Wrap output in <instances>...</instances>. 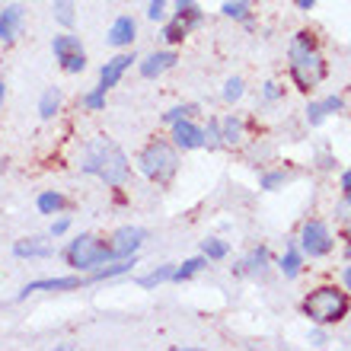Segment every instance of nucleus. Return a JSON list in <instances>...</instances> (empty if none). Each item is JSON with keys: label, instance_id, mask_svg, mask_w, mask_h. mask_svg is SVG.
Returning a JSON list of instances; mask_svg holds the SVG:
<instances>
[{"label": "nucleus", "instance_id": "obj_9", "mask_svg": "<svg viewBox=\"0 0 351 351\" xmlns=\"http://www.w3.org/2000/svg\"><path fill=\"white\" fill-rule=\"evenodd\" d=\"M144 240H147V230H144V227H119V230L112 233L109 243H112L115 259H131V256H138Z\"/></svg>", "mask_w": 351, "mask_h": 351}, {"label": "nucleus", "instance_id": "obj_29", "mask_svg": "<svg viewBox=\"0 0 351 351\" xmlns=\"http://www.w3.org/2000/svg\"><path fill=\"white\" fill-rule=\"evenodd\" d=\"M243 93H246V84H243V77H230L227 84H223V90H221V96H223V102H240L243 99Z\"/></svg>", "mask_w": 351, "mask_h": 351}, {"label": "nucleus", "instance_id": "obj_40", "mask_svg": "<svg viewBox=\"0 0 351 351\" xmlns=\"http://www.w3.org/2000/svg\"><path fill=\"white\" fill-rule=\"evenodd\" d=\"M297 3V10H304V13H310V10L316 7V0H294Z\"/></svg>", "mask_w": 351, "mask_h": 351}, {"label": "nucleus", "instance_id": "obj_23", "mask_svg": "<svg viewBox=\"0 0 351 351\" xmlns=\"http://www.w3.org/2000/svg\"><path fill=\"white\" fill-rule=\"evenodd\" d=\"M51 16H55L58 26L74 29V23H77V7H74V0H55V3H51Z\"/></svg>", "mask_w": 351, "mask_h": 351}, {"label": "nucleus", "instance_id": "obj_7", "mask_svg": "<svg viewBox=\"0 0 351 351\" xmlns=\"http://www.w3.org/2000/svg\"><path fill=\"white\" fill-rule=\"evenodd\" d=\"M51 51H55V61L61 64L64 74H84L86 71V48L74 32H61L51 38Z\"/></svg>", "mask_w": 351, "mask_h": 351}, {"label": "nucleus", "instance_id": "obj_25", "mask_svg": "<svg viewBox=\"0 0 351 351\" xmlns=\"http://www.w3.org/2000/svg\"><path fill=\"white\" fill-rule=\"evenodd\" d=\"M160 36H163V42H167V45H179V42H185V38H189V29L182 26V23H179V19H163V23H160Z\"/></svg>", "mask_w": 351, "mask_h": 351}, {"label": "nucleus", "instance_id": "obj_13", "mask_svg": "<svg viewBox=\"0 0 351 351\" xmlns=\"http://www.w3.org/2000/svg\"><path fill=\"white\" fill-rule=\"evenodd\" d=\"M173 128V144L179 150H202L204 147V128H198L192 119H179L169 125Z\"/></svg>", "mask_w": 351, "mask_h": 351}, {"label": "nucleus", "instance_id": "obj_4", "mask_svg": "<svg viewBox=\"0 0 351 351\" xmlns=\"http://www.w3.org/2000/svg\"><path fill=\"white\" fill-rule=\"evenodd\" d=\"M138 169L150 182L169 185L176 179V173H179V147L173 141H163V138L147 141L138 154Z\"/></svg>", "mask_w": 351, "mask_h": 351}, {"label": "nucleus", "instance_id": "obj_32", "mask_svg": "<svg viewBox=\"0 0 351 351\" xmlns=\"http://www.w3.org/2000/svg\"><path fill=\"white\" fill-rule=\"evenodd\" d=\"M195 112H198V106H192V102H185V106H173V109L163 115V121L173 125V121H179V119H192Z\"/></svg>", "mask_w": 351, "mask_h": 351}, {"label": "nucleus", "instance_id": "obj_44", "mask_svg": "<svg viewBox=\"0 0 351 351\" xmlns=\"http://www.w3.org/2000/svg\"><path fill=\"white\" fill-rule=\"evenodd\" d=\"M0 3H3V0H0Z\"/></svg>", "mask_w": 351, "mask_h": 351}, {"label": "nucleus", "instance_id": "obj_8", "mask_svg": "<svg viewBox=\"0 0 351 351\" xmlns=\"http://www.w3.org/2000/svg\"><path fill=\"white\" fill-rule=\"evenodd\" d=\"M90 285L86 275H67V278H42V281H29L23 291L16 294V300H26L32 294H42V291H51V294H61V291H80V287Z\"/></svg>", "mask_w": 351, "mask_h": 351}, {"label": "nucleus", "instance_id": "obj_24", "mask_svg": "<svg viewBox=\"0 0 351 351\" xmlns=\"http://www.w3.org/2000/svg\"><path fill=\"white\" fill-rule=\"evenodd\" d=\"M202 256L208 262H221L230 256V243L221 240V237H208V240H202Z\"/></svg>", "mask_w": 351, "mask_h": 351}, {"label": "nucleus", "instance_id": "obj_22", "mask_svg": "<svg viewBox=\"0 0 351 351\" xmlns=\"http://www.w3.org/2000/svg\"><path fill=\"white\" fill-rule=\"evenodd\" d=\"M204 268H208V259H204V256H192V259H185L182 265L173 268V281H176V285H182V281L195 278L198 271H204Z\"/></svg>", "mask_w": 351, "mask_h": 351}, {"label": "nucleus", "instance_id": "obj_34", "mask_svg": "<svg viewBox=\"0 0 351 351\" xmlns=\"http://www.w3.org/2000/svg\"><path fill=\"white\" fill-rule=\"evenodd\" d=\"M67 230H71V217H67V214H58L55 221H51V230H48V237H51V240H61Z\"/></svg>", "mask_w": 351, "mask_h": 351}, {"label": "nucleus", "instance_id": "obj_10", "mask_svg": "<svg viewBox=\"0 0 351 351\" xmlns=\"http://www.w3.org/2000/svg\"><path fill=\"white\" fill-rule=\"evenodd\" d=\"M131 64H138V55H134V51H119V55L109 58V61L99 67V84L106 86V90L119 86L121 77L131 71Z\"/></svg>", "mask_w": 351, "mask_h": 351}, {"label": "nucleus", "instance_id": "obj_3", "mask_svg": "<svg viewBox=\"0 0 351 351\" xmlns=\"http://www.w3.org/2000/svg\"><path fill=\"white\" fill-rule=\"evenodd\" d=\"M287 58H291V77H294V84L304 93H310L313 86H319L326 80V58H323V51L316 48L313 32H306V29L297 32Z\"/></svg>", "mask_w": 351, "mask_h": 351}, {"label": "nucleus", "instance_id": "obj_6", "mask_svg": "<svg viewBox=\"0 0 351 351\" xmlns=\"http://www.w3.org/2000/svg\"><path fill=\"white\" fill-rule=\"evenodd\" d=\"M297 250L304 252V259H326L335 250V237L326 221H304L300 233H297Z\"/></svg>", "mask_w": 351, "mask_h": 351}, {"label": "nucleus", "instance_id": "obj_11", "mask_svg": "<svg viewBox=\"0 0 351 351\" xmlns=\"http://www.w3.org/2000/svg\"><path fill=\"white\" fill-rule=\"evenodd\" d=\"M176 64H179V55H176L173 48H163V51H154L147 58H138V71L144 80H157L167 71H173Z\"/></svg>", "mask_w": 351, "mask_h": 351}, {"label": "nucleus", "instance_id": "obj_30", "mask_svg": "<svg viewBox=\"0 0 351 351\" xmlns=\"http://www.w3.org/2000/svg\"><path fill=\"white\" fill-rule=\"evenodd\" d=\"M147 19L150 23L169 19V0H147Z\"/></svg>", "mask_w": 351, "mask_h": 351}, {"label": "nucleus", "instance_id": "obj_15", "mask_svg": "<svg viewBox=\"0 0 351 351\" xmlns=\"http://www.w3.org/2000/svg\"><path fill=\"white\" fill-rule=\"evenodd\" d=\"M13 256L16 259H51L55 256V246L42 237H26V240L13 243Z\"/></svg>", "mask_w": 351, "mask_h": 351}, {"label": "nucleus", "instance_id": "obj_17", "mask_svg": "<svg viewBox=\"0 0 351 351\" xmlns=\"http://www.w3.org/2000/svg\"><path fill=\"white\" fill-rule=\"evenodd\" d=\"M243 138H246V125H243L240 115H227V119H221V147H237V144H243Z\"/></svg>", "mask_w": 351, "mask_h": 351}, {"label": "nucleus", "instance_id": "obj_12", "mask_svg": "<svg viewBox=\"0 0 351 351\" xmlns=\"http://www.w3.org/2000/svg\"><path fill=\"white\" fill-rule=\"evenodd\" d=\"M23 23H26V7L23 3H10V7L0 10V42L13 45L19 32H23Z\"/></svg>", "mask_w": 351, "mask_h": 351}, {"label": "nucleus", "instance_id": "obj_31", "mask_svg": "<svg viewBox=\"0 0 351 351\" xmlns=\"http://www.w3.org/2000/svg\"><path fill=\"white\" fill-rule=\"evenodd\" d=\"M204 147H208V150L221 147V119L208 121V128H204Z\"/></svg>", "mask_w": 351, "mask_h": 351}, {"label": "nucleus", "instance_id": "obj_28", "mask_svg": "<svg viewBox=\"0 0 351 351\" xmlns=\"http://www.w3.org/2000/svg\"><path fill=\"white\" fill-rule=\"evenodd\" d=\"M106 93H109L106 86L96 84V86H93V90L84 96V109H86V112H102V109H106Z\"/></svg>", "mask_w": 351, "mask_h": 351}, {"label": "nucleus", "instance_id": "obj_2", "mask_svg": "<svg viewBox=\"0 0 351 351\" xmlns=\"http://www.w3.org/2000/svg\"><path fill=\"white\" fill-rule=\"evenodd\" d=\"M300 313L313 326L329 329V326L342 323L345 316L351 313V291H345V287H339V285L313 287V291L300 300Z\"/></svg>", "mask_w": 351, "mask_h": 351}, {"label": "nucleus", "instance_id": "obj_41", "mask_svg": "<svg viewBox=\"0 0 351 351\" xmlns=\"http://www.w3.org/2000/svg\"><path fill=\"white\" fill-rule=\"evenodd\" d=\"M342 281H345V291H351V262L342 268Z\"/></svg>", "mask_w": 351, "mask_h": 351}, {"label": "nucleus", "instance_id": "obj_26", "mask_svg": "<svg viewBox=\"0 0 351 351\" xmlns=\"http://www.w3.org/2000/svg\"><path fill=\"white\" fill-rule=\"evenodd\" d=\"M268 268V250L265 246H259V250H252L246 259H243V265H240V271H252V275H262Z\"/></svg>", "mask_w": 351, "mask_h": 351}, {"label": "nucleus", "instance_id": "obj_43", "mask_svg": "<svg viewBox=\"0 0 351 351\" xmlns=\"http://www.w3.org/2000/svg\"><path fill=\"white\" fill-rule=\"evenodd\" d=\"M345 237H348V252H351V221H348V233Z\"/></svg>", "mask_w": 351, "mask_h": 351}, {"label": "nucleus", "instance_id": "obj_33", "mask_svg": "<svg viewBox=\"0 0 351 351\" xmlns=\"http://www.w3.org/2000/svg\"><path fill=\"white\" fill-rule=\"evenodd\" d=\"M319 109H323L326 119H329V115H339V112H345V99L342 96H326V99H319Z\"/></svg>", "mask_w": 351, "mask_h": 351}, {"label": "nucleus", "instance_id": "obj_36", "mask_svg": "<svg viewBox=\"0 0 351 351\" xmlns=\"http://www.w3.org/2000/svg\"><path fill=\"white\" fill-rule=\"evenodd\" d=\"M339 185H342V208H351V167L342 173Z\"/></svg>", "mask_w": 351, "mask_h": 351}, {"label": "nucleus", "instance_id": "obj_5", "mask_svg": "<svg viewBox=\"0 0 351 351\" xmlns=\"http://www.w3.org/2000/svg\"><path fill=\"white\" fill-rule=\"evenodd\" d=\"M64 262L74 271L86 275V271H96V268L109 265V262H119L115 252H112V243L99 240L96 233H80L64 246Z\"/></svg>", "mask_w": 351, "mask_h": 351}, {"label": "nucleus", "instance_id": "obj_19", "mask_svg": "<svg viewBox=\"0 0 351 351\" xmlns=\"http://www.w3.org/2000/svg\"><path fill=\"white\" fill-rule=\"evenodd\" d=\"M61 86H48L45 93H42V99H38V119L42 121H51L61 112Z\"/></svg>", "mask_w": 351, "mask_h": 351}, {"label": "nucleus", "instance_id": "obj_16", "mask_svg": "<svg viewBox=\"0 0 351 351\" xmlns=\"http://www.w3.org/2000/svg\"><path fill=\"white\" fill-rule=\"evenodd\" d=\"M173 16L179 19L189 32L204 26V13H202V7H198V0H173Z\"/></svg>", "mask_w": 351, "mask_h": 351}, {"label": "nucleus", "instance_id": "obj_18", "mask_svg": "<svg viewBox=\"0 0 351 351\" xmlns=\"http://www.w3.org/2000/svg\"><path fill=\"white\" fill-rule=\"evenodd\" d=\"M278 268H281V275H285L287 281H294V278H300V268H304V252L297 250V243H287L285 256L278 259Z\"/></svg>", "mask_w": 351, "mask_h": 351}, {"label": "nucleus", "instance_id": "obj_20", "mask_svg": "<svg viewBox=\"0 0 351 351\" xmlns=\"http://www.w3.org/2000/svg\"><path fill=\"white\" fill-rule=\"evenodd\" d=\"M36 208L38 214H48V217H58V214H64L67 208V198L61 192H42L36 198Z\"/></svg>", "mask_w": 351, "mask_h": 351}, {"label": "nucleus", "instance_id": "obj_39", "mask_svg": "<svg viewBox=\"0 0 351 351\" xmlns=\"http://www.w3.org/2000/svg\"><path fill=\"white\" fill-rule=\"evenodd\" d=\"M310 345H316V348H323V345H326V332H323V326L310 332Z\"/></svg>", "mask_w": 351, "mask_h": 351}, {"label": "nucleus", "instance_id": "obj_27", "mask_svg": "<svg viewBox=\"0 0 351 351\" xmlns=\"http://www.w3.org/2000/svg\"><path fill=\"white\" fill-rule=\"evenodd\" d=\"M223 16H230V19H250V0H223V7H221Z\"/></svg>", "mask_w": 351, "mask_h": 351}, {"label": "nucleus", "instance_id": "obj_42", "mask_svg": "<svg viewBox=\"0 0 351 351\" xmlns=\"http://www.w3.org/2000/svg\"><path fill=\"white\" fill-rule=\"evenodd\" d=\"M3 99H7V84L0 80V109H3Z\"/></svg>", "mask_w": 351, "mask_h": 351}, {"label": "nucleus", "instance_id": "obj_14", "mask_svg": "<svg viewBox=\"0 0 351 351\" xmlns=\"http://www.w3.org/2000/svg\"><path fill=\"white\" fill-rule=\"evenodd\" d=\"M134 38H138V19L128 16V13H121V16L109 26L106 42H109L112 48H131L134 45Z\"/></svg>", "mask_w": 351, "mask_h": 351}, {"label": "nucleus", "instance_id": "obj_21", "mask_svg": "<svg viewBox=\"0 0 351 351\" xmlns=\"http://www.w3.org/2000/svg\"><path fill=\"white\" fill-rule=\"evenodd\" d=\"M173 262H167V265H157V268H150L147 275H141L138 278V285L144 287V291H154V287L160 285H167V281H173Z\"/></svg>", "mask_w": 351, "mask_h": 351}, {"label": "nucleus", "instance_id": "obj_35", "mask_svg": "<svg viewBox=\"0 0 351 351\" xmlns=\"http://www.w3.org/2000/svg\"><path fill=\"white\" fill-rule=\"evenodd\" d=\"M306 121H310L313 128H319V125H323V121H326L323 109H319V102H310V106H306Z\"/></svg>", "mask_w": 351, "mask_h": 351}, {"label": "nucleus", "instance_id": "obj_38", "mask_svg": "<svg viewBox=\"0 0 351 351\" xmlns=\"http://www.w3.org/2000/svg\"><path fill=\"white\" fill-rule=\"evenodd\" d=\"M262 96H265V102H275V99H281V96H285V90H281L278 84H271V80H268L265 90H262Z\"/></svg>", "mask_w": 351, "mask_h": 351}, {"label": "nucleus", "instance_id": "obj_1", "mask_svg": "<svg viewBox=\"0 0 351 351\" xmlns=\"http://www.w3.org/2000/svg\"><path fill=\"white\" fill-rule=\"evenodd\" d=\"M80 173L96 176L109 189H121L131 179V163L125 157V150L112 138H96L86 144V154L80 160Z\"/></svg>", "mask_w": 351, "mask_h": 351}, {"label": "nucleus", "instance_id": "obj_37", "mask_svg": "<svg viewBox=\"0 0 351 351\" xmlns=\"http://www.w3.org/2000/svg\"><path fill=\"white\" fill-rule=\"evenodd\" d=\"M285 179H287L285 173H265V176H262V179H259V185H262V189H268V192H271V189H278V185L285 182Z\"/></svg>", "mask_w": 351, "mask_h": 351}]
</instances>
